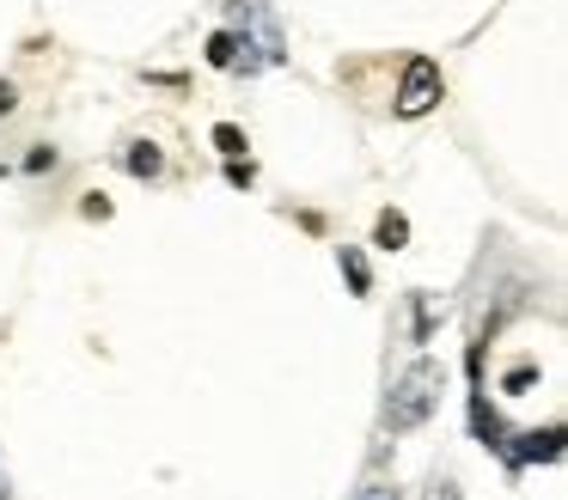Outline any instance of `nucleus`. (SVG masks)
<instances>
[{"label": "nucleus", "instance_id": "nucleus-8", "mask_svg": "<svg viewBox=\"0 0 568 500\" xmlns=\"http://www.w3.org/2000/svg\"><path fill=\"white\" fill-rule=\"evenodd\" d=\"M209 61H214V68H233V61H239V49H233V37H226V31L209 37Z\"/></svg>", "mask_w": 568, "mask_h": 500}, {"label": "nucleus", "instance_id": "nucleus-11", "mask_svg": "<svg viewBox=\"0 0 568 500\" xmlns=\"http://www.w3.org/2000/svg\"><path fill=\"white\" fill-rule=\"evenodd\" d=\"M355 500H397V488H392V482H373V488H361Z\"/></svg>", "mask_w": 568, "mask_h": 500}, {"label": "nucleus", "instance_id": "nucleus-13", "mask_svg": "<svg viewBox=\"0 0 568 500\" xmlns=\"http://www.w3.org/2000/svg\"><path fill=\"white\" fill-rule=\"evenodd\" d=\"M87 220H111V202H104V195H87Z\"/></svg>", "mask_w": 568, "mask_h": 500}, {"label": "nucleus", "instance_id": "nucleus-12", "mask_svg": "<svg viewBox=\"0 0 568 500\" xmlns=\"http://www.w3.org/2000/svg\"><path fill=\"white\" fill-rule=\"evenodd\" d=\"M226 177H233V183H251L257 171H251V159H233V165H226Z\"/></svg>", "mask_w": 568, "mask_h": 500}, {"label": "nucleus", "instance_id": "nucleus-7", "mask_svg": "<svg viewBox=\"0 0 568 500\" xmlns=\"http://www.w3.org/2000/svg\"><path fill=\"white\" fill-rule=\"evenodd\" d=\"M214 146H221L226 159H239V153H245V129H233V122H221V129H214Z\"/></svg>", "mask_w": 568, "mask_h": 500}, {"label": "nucleus", "instance_id": "nucleus-5", "mask_svg": "<svg viewBox=\"0 0 568 500\" xmlns=\"http://www.w3.org/2000/svg\"><path fill=\"white\" fill-rule=\"evenodd\" d=\"M123 165L135 171V177H160V171H165V153H160L153 141H135V146L123 153Z\"/></svg>", "mask_w": 568, "mask_h": 500}, {"label": "nucleus", "instance_id": "nucleus-4", "mask_svg": "<svg viewBox=\"0 0 568 500\" xmlns=\"http://www.w3.org/2000/svg\"><path fill=\"white\" fill-rule=\"evenodd\" d=\"M519 439H526V446H519L514 458H544V463L562 458V427H544V433H519Z\"/></svg>", "mask_w": 568, "mask_h": 500}, {"label": "nucleus", "instance_id": "nucleus-14", "mask_svg": "<svg viewBox=\"0 0 568 500\" xmlns=\"http://www.w3.org/2000/svg\"><path fill=\"white\" fill-rule=\"evenodd\" d=\"M422 500H465V494H458L453 482H434V488H428V494H422Z\"/></svg>", "mask_w": 568, "mask_h": 500}, {"label": "nucleus", "instance_id": "nucleus-6", "mask_svg": "<svg viewBox=\"0 0 568 500\" xmlns=\"http://www.w3.org/2000/svg\"><path fill=\"white\" fill-rule=\"evenodd\" d=\"M379 244H385V251H404V244H409V220L385 207V214H379Z\"/></svg>", "mask_w": 568, "mask_h": 500}, {"label": "nucleus", "instance_id": "nucleus-10", "mask_svg": "<svg viewBox=\"0 0 568 500\" xmlns=\"http://www.w3.org/2000/svg\"><path fill=\"white\" fill-rule=\"evenodd\" d=\"M531 378H538V366H514V373H507V397H519V390H526Z\"/></svg>", "mask_w": 568, "mask_h": 500}, {"label": "nucleus", "instance_id": "nucleus-15", "mask_svg": "<svg viewBox=\"0 0 568 500\" xmlns=\"http://www.w3.org/2000/svg\"><path fill=\"white\" fill-rule=\"evenodd\" d=\"M19 104V92H13V85H7V80H0V116H7V110H13Z\"/></svg>", "mask_w": 568, "mask_h": 500}, {"label": "nucleus", "instance_id": "nucleus-9", "mask_svg": "<svg viewBox=\"0 0 568 500\" xmlns=\"http://www.w3.org/2000/svg\"><path fill=\"white\" fill-rule=\"evenodd\" d=\"M343 268H348V280H355V293H367V263H361L355 251H343Z\"/></svg>", "mask_w": 568, "mask_h": 500}, {"label": "nucleus", "instance_id": "nucleus-2", "mask_svg": "<svg viewBox=\"0 0 568 500\" xmlns=\"http://www.w3.org/2000/svg\"><path fill=\"white\" fill-rule=\"evenodd\" d=\"M233 24L239 31H226L233 49H239L233 68L257 73V68H275V61H282V31H275V19H270L263 0H233Z\"/></svg>", "mask_w": 568, "mask_h": 500}, {"label": "nucleus", "instance_id": "nucleus-3", "mask_svg": "<svg viewBox=\"0 0 568 500\" xmlns=\"http://www.w3.org/2000/svg\"><path fill=\"white\" fill-rule=\"evenodd\" d=\"M440 92H446L440 61L409 55V61H404V85H397V116H428V110L440 104Z\"/></svg>", "mask_w": 568, "mask_h": 500}, {"label": "nucleus", "instance_id": "nucleus-16", "mask_svg": "<svg viewBox=\"0 0 568 500\" xmlns=\"http://www.w3.org/2000/svg\"><path fill=\"white\" fill-rule=\"evenodd\" d=\"M0 500H13V488H7V476H0Z\"/></svg>", "mask_w": 568, "mask_h": 500}, {"label": "nucleus", "instance_id": "nucleus-1", "mask_svg": "<svg viewBox=\"0 0 568 500\" xmlns=\"http://www.w3.org/2000/svg\"><path fill=\"white\" fill-rule=\"evenodd\" d=\"M440 390H446V366L440 360H409L404 378L392 385V397H385V427L392 433H409V427H422L434 409H440Z\"/></svg>", "mask_w": 568, "mask_h": 500}]
</instances>
